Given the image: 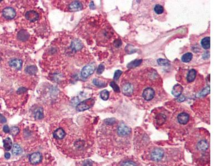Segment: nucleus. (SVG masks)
<instances>
[{
	"label": "nucleus",
	"mask_w": 222,
	"mask_h": 166,
	"mask_svg": "<svg viewBox=\"0 0 222 166\" xmlns=\"http://www.w3.org/2000/svg\"><path fill=\"white\" fill-rule=\"evenodd\" d=\"M166 120H167V116L163 113H160L155 116V121L157 124L160 126L162 125L165 122Z\"/></svg>",
	"instance_id": "nucleus-17"
},
{
	"label": "nucleus",
	"mask_w": 222,
	"mask_h": 166,
	"mask_svg": "<svg viewBox=\"0 0 222 166\" xmlns=\"http://www.w3.org/2000/svg\"><path fill=\"white\" fill-rule=\"evenodd\" d=\"M53 136L54 139L57 140L64 139L66 137V132L62 128H58L57 129H56V130L54 131Z\"/></svg>",
	"instance_id": "nucleus-12"
},
{
	"label": "nucleus",
	"mask_w": 222,
	"mask_h": 166,
	"mask_svg": "<svg viewBox=\"0 0 222 166\" xmlns=\"http://www.w3.org/2000/svg\"><path fill=\"white\" fill-rule=\"evenodd\" d=\"M104 65L103 64H100V65L98 66L97 72L98 74H100L102 73V72L104 71Z\"/></svg>",
	"instance_id": "nucleus-35"
},
{
	"label": "nucleus",
	"mask_w": 222,
	"mask_h": 166,
	"mask_svg": "<svg viewBox=\"0 0 222 166\" xmlns=\"http://www.w3.org/2000/svg\"><path fill=\"white\" fill-rule=\"evenodd\" d=\"M197 149L200 152H204L209 148V144L206 139H199L196 144Z\"/></svg>",
	"instance_id": "nucleus-10"
},
{
	"label": "nucleus",
	"mask_w": 222,
	"mask_h": 166,
	"mask_svg": "<svg viewBox=\"0 0 222 166\" xmlns=\"http://www.w3.org/2000/svg\"><path fill=\"white\" fill-rule=\"evenodd\" d=\"M42 161V155L40 152L32 153L29 157V161L32 165H37Z\"/></svg>",
	"instance_id": "nucleus-7"
},
{
	"label": "nucleus",
	"mask_w": 222,
	"mask_h": 166,
	"mask_svg": "<svg viewBox=\"0 0 222 166\" xmlns=\"http://www.w3.org/2000/svg\"><path fill=\"white\" fill-rule=\"evenodd\" d=\"M9 132L11 135L12 136H16L20 132V129L19 128H18L17 127L13 126V127H12L11 129L9 130Z\"/></svg>",
	"instance_id": "nucleus-30"
},
{
	"label": "nucleus",
	"mask_w": 222,
	"mask_h": 166,
	"mask_svg": "<svg viewBox=\"0 0 222 166\" xmlns=\"http://www.w3.org/2000/svg\"><path fill=\"white\" fill-rule=\"evenodd\" d=\"M94 103V101L92 99H86L80 103L76 107L77 110L78 111H83L91 108Z\"/></svg>",
	"instance_id": "nucleus-2"
},
{
	"label": "nucleus",
	"mask_w": 222,
	"mask_h": 166,
	"mask_svg": "<svg viewBox=\"0 0 222 166\" xmlns=\"http://www.w3.org/2000/svg\"><path fill=\"white\" fill-rule=\"evenodd\" d=\"M142 62V59L140 60H135L134 61L131 62V63H129L127 65V67L128 68H134L137 67L138 65H139Z\"/></svg>",
	"instance_id": "nucleus-25"
},
{
	"label": "nucleus",
	"mask_w": 222,
	"mask_h": 166,
	"mask_svg": "<svg viewBox=\"0 0 222 166\" xmlns=\"http://www.w3.org/2000/svg\"><path fill=\"white\" fill-rule=\"evenodd\" d=\"M6 121H7L6 119L2 115L0 114V123L4 124L5 122H6Z\"/></svg>",
	"instance_id": "nucleus-37"
},
{
	"label": "nucleus",
	"mask_w": 222,
	"mask_h": 166,
	"mask_svg": "<svg viewBox=\"0 0 222 166\" xmlns=\"http://www.w3.org/2000/svg\"><path fill=\"white\" fill-rule=\"evenodd\" d=\"M43 116H44V114H43L42 109V108L38 109L36 111L35 114V117L36 119L40 120V119H42Z\"/></svg>",
	"instance_id": "nucleus-26"
},
{
	"label": "nucleus",
	"mask_w": 222,
	"mask_h": 166,
	"mask_svg": "<svg viewBox=\"0 0 222 166\" xmlns=\"http://www.w3.org/2000/svg\"><path fill=\"white\" fill-rule=\"evenodd\" d=\"M29 37L28 34L25 31H21L18 34V38L22 41L26 40Z\"/></svg>",
	"instance_id": "nucleus-22"
},
{
	"label": "nucleus",
	"mask_w": 222,
	"mask_h": 166,
	"mask_svg": "<svg viewBox=\"0 0 222 166\" xmlns=\"http://www.w3.org/2000/svg\"><path fill=\"white\" fill-rule=\"evenodd\" d=\"M95 69L96 66L94 64H91L85 66L83 68L82 70H81V76L83 78H88L89 76L93 74L95 70Z\"/></svg>",
	"instance_id": "nucleus-5"
},
{
	"label": "nucleus",
	"mask_w": 222,
	"mask_h": 166,
	"mask_svg": "<svg viewBox=\"0 0 222 166\" xmlns=\"http://www.w3.org/2000/svg\"><path fill=\"white\" fill-rule=\"evenodd\" d=\"M122 92L124 95L131 96L132 95L134 91V87L133 84L130 82H124L122 87Z\"/></svg>",
	"instance_id": "nucleus-6"
},
{
	"label": "nucleus",
	"mask_w": 222,
	"mask_h": 166,
	"mask_svg": "<svg viewBox=\"0 0 222 166\" xmlns=\"http://www.w3.org/2000/svg\"><path fill=\"white\" fill-rule=\"evenodd\" d=\"M25 17L27 20L30 21V22H35L38 20L39 17V14L35 11H30L27 12L25 14Z\"/></svg>",
	"instance_id": "nucleus-13"
},
{
	"label": "nucleus",
	"mask_w": 222,
	"mask_h": 166,
	"mask_svg": "<svg viewBox=\"0 0 222 166\" xmlns=\"http://www.w3.org/2000/svg\"><path fill=\"white\" fill-rule=\"evenodd\" d=\"M100 96H101V98L102 100L106 101L109 98L110 93H109L108 91H107V90H103L100 93Z\"/></svg>",
	"instance_id": "nucleus-29"
},
{
	"label": "nucleus",
	"mask_w": 222,
	"mask_h": 166,
	"mask_svg": "<svg viewBox=\"0 0 222 166\" xmlns=\"http://www.w3.org/2000/svg\"><path fill=\"white\" fill-rule=\"evenodd\" d=\"M158 63L160 65H168L169 62L167 60L164 59H159L158 60Z\"/></svg>",
	"instance_id": "nucleus-32"
},
{
	"label": "nucleus",
	"mask_w": 222,
	"mask_h": 166,
	"mask_svg": "<svg viewBox=\"0 0 222 166\" xmlns=\"http://www.w3.org/2000/svg\"><path fill=\"white\" fill-rule=\"evenodd\" d=\"M182 91H183V88L182 86L179 84H177L173 87L172 93L174 96H179L182 94Z\"/></svg>",
	"instance_id": "nucleus-18"
},
{
	"label": "nucleus",
	"mask_w": 222,
	"mask_h": 166,
	"mask_svg": "<svg viewBox=\"0 0 222 166\" xmlns=\"http://www.w3.org/2000/svg\"><path fill=\"white\" fill-rule=\"evenodd\" d=\"M117 134L121 137H127L131 134V129L124 123L121 122L117 127Z\"/></svg>",
	"instance_id": "nucleus-3"
},
{
	"label": "nucleus",
	"mask_w": 222,
	"mask_h": 166,
	"mask_svg": "<svg viewBox=\"0 0 222 166\" xmlns=\"http://www.w3.org/2000/svg\"><path fill=\"white\" fill-rule=\"evenodd\" d=\"M83 9V5L80 2L75 1L71 3L69 5V9L71 12H77L80 11L81 10Z\"/></svg>",
	"instance_id": "nucleus-11"
},
{
	"label": "nucleus",
	"mask_w": 222,
	"mask_h": 166,
	"mask_svg": "<svg viewBox=\"0 0 222 166\" xmlns=\"http://www.w3.org/2000/svg\"><path fill=\"white\" fill-rule=\"evenodd\" d=\"M142 98L146 101H150L155 98V91L151 86H147L142 91Z\"/></svg>",
	"instance_id": "nucleus-1"
},
{
	"label": "nucleus",
	"mask_w": 222,
	"mask_h": 166,
	"mask_svg": "<svg viewBox=\"0 0 222 166\" xmlns=\"http://www.w3.org/2000/svg\"><path fill=\"white\" fill-rule=\"evenodd\" d=\"M2 14L4 18L8 19H12L15 17L16 13L15 10L12 7H6L3 10Z\"/></svg>",
	"instance_id": "nucleus-8"
},
{
	"label": "nucleus",
	"mask_w": 222,
	"mask_h": 166,
	"mask_svg": "<svg viewBox=\"0 0 222 166\" xmlns=\"http://www.w3.org/2000/svg\"><path fill=\"white\" fill-rule=\"evenodd\" d=\"M121 166H137L136 164L134 162L131 161H127L123 162L121 165Z\"/></svg>",
	"instance_id": "nucleus-33"
},
{
	"label": "nucleus",
	"mask_w": 222,
	"mask_h": 166,
	"mask_svg": "<svg viewBox=\"0 0 222 166\" xmlns=\"http://www.w3.org/2000/svg\"><path fill=\"white\" fill-rule=\"evenodd\" d=\"M4 146L6 151H9L12 146V141L9 137H7L3 141Z\"/></svg>",
	"instance_id": "nucleus-20"
},
{
	"label": "nucleus",
	"mask_w": 222,
	"mask_h": 166,
	"mask_svg": "<svg viewBox=\"0 0 222 166\" xmlns=\"http://www.w3.org/2000/svg\"><path fill=\"white\" fill-rule=\"evenodd\" d=\"M197 75V71L195 69H191L186 74V79L188 83H191L195 80V77Z\"/></svg>",
	"instance_id": "nucleus-16"
},
{
	"label": "nucleus",
	"mask_w": 222,
	"mask_h": 166,
	"mask_svg": "<svg viewBox=\"0 0 222 166\" xmlns=\"http://www.w3.org/2000/svg\"><path fill=\"white\" fill-rule=\"evenodd\" d=\"M177 121L179 124L183 125H185L189 121L190 116L186 112H181L178 115Z\"/></svg>",
	"instance_id": "nucleus-9"
},
{
	"label": "nucleus",
	"mask_w": 222,
	"mask_h": 166,
	"mask_svg": "<svg viewBox=\"0 0 222 166\" xmlns=\"http://www.w3.org/2000/svg\"><path fill=\"white\" fill-rule=\"evenodd\" d=\"M12 152L13 153V155L15 156L20 155L22 153V149L19 144H14L13 148L12 149Z\"/></svg>",
	"instance_id": "nucleus-21"
},
{
	"label": "nucleus",
	"mask_w": 222,
	"mask_h": 166,
	"mask_svg": "<svg viewBox=\"0 0 222 166\" xmlns=\"http://www.w3.org/2000/svg\"><path fill=\"white\" fill-rule=\"evenodd\" d=\"M83 48V44L78 39H75L71 43V48L74 51H78Z\"/></svg>",
	"instance_id": "nucleus-15"
},
{
	"label": "nucleus",
	"mask_w": 222,
	"mask_h": 166,
	"mask_svg": "<svg viewBox=\"0 0 222 166\" xmlns=\"http://www.w3.org/2000/svg\"><path fill=\"white\" fill-rule=\"evenodd\" d=\"M154 11L155 13L157 14H162L164 12V8L162 5H155L154 7Z\"/></svg>",
	"instance_id": "nucleus-28"
},
{
	"label": "nucleus",
	"mask_w": 222,
	"mask_h": 166,
	"mask_svg": "<svg viewBox=\"0 0 222 166\" xmlns=\"http://www.w3.org/2000/svg\"><path fill=\"white\" fill-rule=\"evenodd\" d=\"M93 84L94 86H97L98 87H105L107 86L106 83L104 82H103L101 80L98 79H94L93 80Z\"/></svg>",
	"instance_id": "nucleus-27"
},
{
	"label": "nucleus",
	"mask_w": 222,
	"mask_h": 166,
	"mask_svg": "<svg viewBox=\"0 0 222 166\" xmlns=\"http://www.w3.org/2000/svg\"><path fill=\"white\" fill-rule=\"evenodd\" d=\"M25 72H26L27 73L29 74L33 75V74H36L37 73V68L35 66L31 65V66L27 67L26 68Z\"/></svg>",
	"instance_id": "nucleus-24"
},
{
	"label": "nucleus",
	"mask_w": 222,
	"mask_h": 166,
	"mask_svg": "<svg viewBox=\"0 0 222 166\" xmlns=\"http://www.w3.org/2000/svg\"><path fill=\"white\" fill-rule=\"evenodd\" d=\"M4 157L6 159H9L11 157V155L9 152H6L4 154Z\"/></svg>",
	"instance_id": "nucleus-39"
},
{
	"label": "nucleus",
	"mask_w": 222,
	"mask_h": 166,
	"mask_svg": "<svg viewBox=\"0 0 222 166\" xmlns=\"http://www.w3.org/2000/svg\"><path fill=\"white\" fill-rule=\"evenodd\" d=\"M163 156H164V151L161 148H155L151 152V160L153 161H160L163 158Z\"/></svg>",
	"instance_id": "nucleus-4"
},
{
	"label": "nucleus",
	"mask_w": 222,
	"mask_h": 166,
	"mask_svg": "<svg viewBox=\"0 0 222 166\" xmlns=\"http://www.w3.org/2000/svg\"><path fill=\"white\" fill-rule=\"evenodd\" d=\"M122 73V72L121 70H116L115 73V75H114V79L115 81L118 80V79L120 78V76L121 75Z\"/></svg>",
	"instance_id": "nucleus-34"
},
{
	"label": "nucleus",
	"mask_w": 222,
	"mask_h": 166,
	"mask_svg": "<svg viewBox=\"0 0 222 166\" xmlns=\"http://www.w3.org/2000/svg\"><path fill=\"white\" fill-rule=\"evenodd\" d=\"M83 166H92V162L90 160H87L83 163Z\"/></svg>",
	"instance_id": "nucleus-36"
},
{
	"label": "nucleus",
	"mask_w": 222,
	"mask_h": 166,
	"mask_svg": "<svg viewBox=\"0 0 222 166\" xmlns=\"http://www.w3.org/2000/svg\"><path fill=\"white\" fill-rule=\"evenodd\" d=\"M9 65L11 67L17 70H20L22 68V60L18 59H12L9 62Z\"/></svg>",
	"instance_id": "nucleus-14"
},
{
	"label": "nucleus",
	"mask_w": 222,
	"mask_h": 166,
	"mask_svg": "<svg viewBox=\"0 0 222 166\" xmlns=\"http://www.w3.org/2000/svg\"><path fill=\"white\" fill-rule=\"evenodd\" d=\"M193 55L191 53H186L182 57V60L184 63H188L192 59Z\"/></svg>",
	"instance_id": "nucleus-23"
},
{
	"label": "nucleus",
	"mask_w": 222,
	"mask_h": 166,
	"mask_svg": "<svg viewBox=\"0 0 222 166\" xmlns=\"http://www.w3.org/2000/svg\"><path fill=\"white\" fill-rule=\"evenodd\" d=\"M0 107H1V106H0Z\"/></svg>",
	"instance_id": "nucleus-40"
},
{
	"label": "nucleus",
	"mask_w": 222,
	"mask_h": 166,
	"mask_svg": "<svg viewBox=\"0 0 222 166\" xmlns=\"http://www.w3.org/2000/svg\"><path fill=\"white\" fill-rule=\"evenodd\" d=\"M210 38L209 37H205L201 40V45L205 50H208L210 48Z\"/></svg>",
	"instance_id": "nucleus-19"
},
{
	"label": "nucleus",
	"mask_w": 222,
	"mask_h": 166,
	"mask_svg": "<svg viewBox=\"0 0 222 166\" xmlns=\"http://www.w3.org/2000/svg\"><path fill=\"white\" fill-rule=\"evenodd\" d=\"M9 128L7 125H5L3 127V131H4L5 133H9Z\"/></svg>",
	"instance_id": "nucleus-38"
},
{
	"label": "nucleus",
	"mask_w": 222,
	"mask_h": 166,
	"mask_svg": "<svg viewBox=\"0 0 222 166\" xmlns=\"http://www.w3.org/2000/svg\"><path fill=\"white\" fill-rule=\"evenodd\" d=\"M110 86L112 88V89H113V90L115 91V92H117V93H119L120 91V89L119 88V86H117V84H115V83L114 81H112L110 83Z\"/></svg>",
	"instance_id": "nucleus-31"
}]
</instances>
